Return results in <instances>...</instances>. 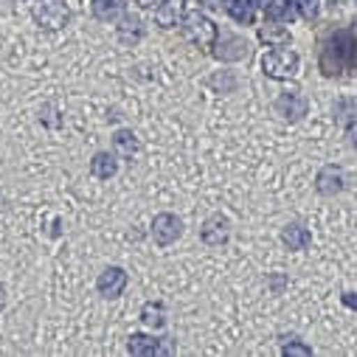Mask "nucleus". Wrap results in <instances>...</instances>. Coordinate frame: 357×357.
Listing matches in <instances>:
<instances>
[{
	"label": "nucleus",
	"instance_id": "15",
	"mask_svg": "<svg viewBox=\"0 0 357 357\" xmlns=\"http://www.w3.org/2000/svg\"><path fill=\"white\" fill-rule=\"evenodd\" d=\"M208 84H214V87H222V91H234V87H236V79L231 76V79L225 82V79H222V73H217V76H211V79H208Z\"/></svg>",
	"mask_w": 357,
	"mask_h": 357
},
{
	"label": "nucleus",
	"instance_id": "14",
	"mask_svg": "<svg viewBox=\"0 0 357 357\" xmlns=\"http://www.w3.org/2000/svg\"><path fill=\"white\" fill-rule=\"evenodd\" d=\"M119 37H121V43H135V40H141L144 37V29H141V23L138 20H124V26H119Z\"/></svg>",
	"mask_w": 357,
	"mask_h": 357
},
{
	"label": "nucleus",
	"instance_id": "10",
	"mask_svg": "<svg viewBox=\"0 0 357 357\" xmlns=\"http://www.w3.org/2000/svg\"><path fill=\"white\" fill-rule=\"evenodd\" d=\"M141 321H144V326H149L152 332L163 329V326H166V307H163L160 301H146V304L141 307Z\"/></svg>",
	"mask_w": 357,
	"mask_h": 357
},
{
	"label": "nucleus",
	"instance_id": "6",
	"mask_svg": "<svg viewBox=\"0 0 357 357\" xmlns=\"http://www.w3.org/2000/svg\"><path fill=\"white\" fill-rule=\"evenodd\" d=\"M127 351L144 357V354H160V351H169V346H166V337L158 340L155 335H132L130 343H127Z\"/></svg>",
	"mask_w": 357,
	"mask_h": 357
},
{
	"label": "nucleus",
	"instance_id": "13",
	"mask_svg": "<svg viewBox=\"0 0 357 357\" xmlns=\"http://www.w3.org/2000/svg\"><path fill=\"white\" fill-rule=\"evenodd\" d=\"M155 23H158L160 29L177 26V6L172 3V0H163V3L155 9Z\"/></svg>",
	"mask_w": 357,
	"mask_h": 357
},
{
	"label": "nucleus",
	"instance_id": "8",
	"mask_svg": "<svg viewBox=\"0 0 357 357\" xmlns=\"http://www.w3.org/2000/svg\"><path fill=\"white\" fill-rule=\"evenodd\" d=\"M287 62H296V56L284 54V51H273V54H264L261 68L267 76H287V73H293V70H287Z\"/></svg>",
	"mask_w": 357,
	"mask_h": 357
},
{
	"label": "nucleus",
	"instance_id": "16",
	"mask_svg": "<svg viewBox=\"0 0 357 357\" xmlns=\"http://www.w3.org/2000/svg\"><path fill=\"white\" fill-rule=\"evenodd\" d=\"M259 37H261L264 43H276V40H284L287 34H282V31H276V29H261Z\"/></svg>",
	"mask_w": 357,
	"mask_h": 357
},
{
	"label": "nucleus",
	"instance_id": "4",
	"mask_svg": "<svg viewBox=\"0 0 357 357\" xmlns=\"http://www.w3.org/2000/svg\"><path fill=\"white\" fill-rule=\"evenodd\" d=\"M34 17H37L45 29H59V26L68 23L70 12H68V6L62 3V0H40V6L34 9Z\"/></svg>",
	"mask_w": 357,
	"mask_h": 357
},
{
	"label": "nucleus",
	"instance_id": "9",
	"mask_svg": "<svg viewBox=\"0 0 357 357\" xmlns=\"http://www.w3.org/2000/svg\"><path fill=\"white\" fill-rule=\"evenodd\" d=\"M116 172H119L116 155H110V152H96L93 155V160H91V174L93 177H99V181H110Z\"/></svg>",
	"mask_w": 357,
	"mask_h": 357
},
{
	"label": "nucleus",
	"instance_id": "5",
	"mask_svg": "<svg viewBox=\"0 0 357 357\" xmlns=\"http://www.w3.org/2000/svg\"><path fill=\"white\" fill-rule=\"evenodd\" d=\"M228 236H231V220L222 217V214H211V217L203 222V228H200V239H203L206 245H211V248L225 245Z\"/></svg>",
	"mask_w": 357,
	"mask_h": 357
},
{
	"label": "nucleus",
	"instance_id": "11",
	"mask_svg": "<svg viewBox=\"0 0 357 357\" xmlns=\"http://www.w3.org/2000/svg\"><path fill=\"white\" fill-rule=\"evenodd\" d=\"M228 43H231V45H228L231 51H214V56H217V59H222V62H231V59H242V56L248 54V48H245V40H242V37H236V34H228ZM220 48H222V45H220Z\"/></svg>",
	"mask_w": 357,
	"mask_h": 357
},
{
	"label": "nucleus",
	"instance_id": "3",
	"mask_svg": "<svg viewBox=\"0 0 357 357\" xmlns=\"http://www.w3.org/2000/svg\"><path fill=\"white\" fill-rule=\"evenodd\" d=\"M130 284V276L124 267H105L99 282H96V290L105 296V298H119Z\"/></svg>",
	"mask_w": 357,
	"mask_h": 357
},
{
	"label": "nucleus",
	"instance_id": "7",
	"mask_svg": "<svg viewBox=\"0 0 357 357\" xmlns=\"http://www.w3.org/2000/svg\"><path fill=\"white\" fill-rule=\"evenodd\" d=\"M91 9H93V15L102 23H113V20H119L127 12V3H124V0H93Z\"/></svg>",
	"mask_w": 357,
	"mask_h": 357
},
{
	"label": "nucleus",
	"instance_id": "12",
	"mask_svg": "<svg viewBox=\"0 0 357 357\" xmlns=\"http://www.w3.org/2000/svg\"><path fill=\"white\" fill-rule=\"evenodd\" d=\"M113 146H116L124 158H132V155L138 152V141H135V135H132L130 130H119V132L113 135Z\"/></svg>",
	"mask_w": 357,
	"mask_h": 357
},
{
	"label": "nucleus",
	"instance_id": "17",
	"mask_svg": "<svg viewBox=\"0 0 357 357\" xmlns=\"http://www.w3.org/2000/svg\"><path fill=\"white\" fill-rule=\"evenodd\" d=\"M3 307H6V287L0 284V312H3Z\"/></svg>",
	"mask_w": 357,
	"mask_h": 357
},
{
	"label": "nucleus",
	"instance_id": "2",
	"mask_svg": "<svg viewBox=\"0 0 357 357\" xmlns=\"http://www.w3.org/2000/svg\"><path fill=\"white\" fill-rule=\"evenodd\" d=\"M181 234H183V220H181V217L163 211V214H158V217L152 220V239H155V245H160V248L177 242V239H181Z\"/></svg>",
	"mask_w": 357,
	"mask_h": 357
},
{
	"label": "nucleus",
	"instance_id": "1",
	"mask_svg": "<svg viewBox=\"0 0 357 357\" xmlns=\"http://www.w3.org/2000/svg\"><path fill=\"white\" fill-rule=\"evenodd\" d=\"M183 34L200 45H211L217 37H220V29L200 12H189L186 20H183Z\"/></svg>",
	"mask_w": 357,
	"mask_h": 357
}]
</instances>
